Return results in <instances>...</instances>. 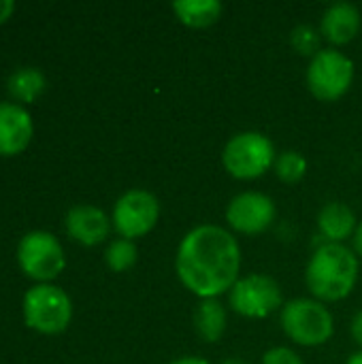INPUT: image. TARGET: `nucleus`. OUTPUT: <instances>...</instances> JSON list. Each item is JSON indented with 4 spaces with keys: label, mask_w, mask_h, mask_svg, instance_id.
Wrapping results in <instances>:
<instances>
[{
    "label": "nucleus",
    "mask_w": 362,
    "mask_h": 364,
    "mask_svg": "<svg viewBox=\"0 0 362 364\" xmlns=\"http://www.w3.org/2000/svg\"><path fill=\"white\" fill-rule=\"evenodd\" d=\"M17 260L26 275L41 279L43 284L62 273L66 264L60 241L45 230H32L19 241Z\"/></svg>",
    "instance_id": "obj_8"
},
{
    "label": "nucleus",
    "mask_w": 362,
    "mask_h": 364,
    "mask_svg": "<svg viewBox=\"0 0 362 364\" xmlns=\"http://www.w3.org/2000/svg\"><path fill=\"white\" fill-rule=\"evenodd\" d=\"M171 364H209L205 358H198V356H183V358H179V360H175V363Z\"/></svg>",
    "instance_id": "obj_25"
},
{
    "label": "nucleus",
    "mask_w": 362,
    "mask_h": 364,
    "mask_svg": "<svg viewBox=\"0 0 362 364\" xmlns=\"http://www.w3.org/2000/svg\"><path fill=\"white\" fill-rule=\"evenodd\" d=\"M277 218L275 203L260 192H241L226 207V222L241 235H260Z\"/></svg>",
    "instance_id": "obj_10"
},
{
    "label": "nucleus",
    "mask_w": 362,
    "mask_h": 364,
    "mask_svg": "<svg viewBox=\"0 0 362 364\" xmlns=\"http://www.w3.org/2000/svg\"><path fill=\"white\" fill-rule=\"evenodd\" d=\"M361 30V11L350 2H335L326 9L320 23V34L331 45L350 43Z\"/></svg>",
    "instance_id": "obj_13"
},
{
    "label": "nucleus",
    "mask_w": 362,
    "mask_h": 364,
    "mask_svg": "<svg viewBox=\"0 0 362 364\" xmlns=\"http://www.w3.org/2000/svg\"><path fill=\"white\" fill-rule=\"evenodd\" d=\"M6 85H9V92L17 100L32 102L45 90L47 81H45V75L38 68H34V66H19L17 70L11 73Z\"/></svg>",
    "instance_id": "obj_17"
},
{
    "label": "nucleus",
    "mask_w": 362,
    "mask_h": 364,
    "mask_svg": "<svg viewBox=\"0 0 362 364\" xmlns=\"http://www.w3.org/2000/svg\"><path fill=\"white\" fill-rule=\"evenodd\" d=\"M273 168L284 183H299L307 173V160L299 151H282L277 154Z\"/></svg>",
    "instance_id": "obj_18"
},
{
    "label": "nucleus",
    "mask_w": 362,
    "mask_h": 364,
    "mask_svg": "<svg viewBox=\"0 0 362 364\" xmlns=\"http://www.w3.org/2000/svg\"><path fill=\"white\" fill-rule=\"evenodd\" d=\"M233 311L245 318H267L277 311L284 303L282 288L271 275L254 273L241 277L228 292Z\"/></svg>",
    "instance_id": "obj_7"
},
{
    "label": "nucleus",
    "mask_w": 362,
    "mask_h": 364,
    "mask_svg": "<svg viewBox=\"0 0 362 364\" xmlns=\"http://www.w3.org/2000/svg\"><path fill=\"white\" fill-rule=\"evenodd\" d=\"M13 9H15V2H13V0H0V23H2L6 17H11Z\"/></svg>",
    "instance_id": "obj_23"
},
{
    "label": "nucleus",
    "mask_w": 362,
    "mask_h": 364,
    "mask_svg": "<svg viewBox=\"0 0 362 364\" xmlns=\"http://www.w3.org/2000/svg\"><path fill=\"white\" fill-rule=\"evenodd\" d=\"M275 145L262 132H239L235 134L222 154L224 168L235 179H258L275 164Z\"/></svg>",
    "instance_id": "obj_3"
},
{
    "label": "nucleus",
    "mask_w": 362,
    "mask_h": 364,
    "mask_svg": "<svg viewBox=\"0 0 362 364\" xmlns=\"http://www.w3.org/2000/svg\"><path fill=\"white\" fill-rule=\"evenodd\" d=\"M350 331H352L354 341H356V343L362 348V311H358V314L352 318V326H350Z\"/></svg>",
    "instance_id": "obj_22"
},
{
    "label": "nucleus",
    "mask_w": 362,
    "mask_h": 364,
    "mask_svg": "<svg viewBox=\"0 0 362 364\" xmlns=\"http://www.w3.org/2000/svg\"><path fill=\"white\" fill-rule=\"evenodd\" d=\"M354 250L362 258V222L356 226V232H354Z\"/></svg>",
    "instance_id": "obj_24"
},
{
    "label": "nucleus",
    "mask_w": 362,
    "mask_h": 364,
    "mask_svg": "<svg viewBox=\"0 0 362 364\" xmlns=\"http://www.w3.org/2000/svg\"><path fill=\"white\" fill-rule=\"evenodd\" d=\"M354 81V62L337 49H320L307 68L309 92L322 102L339 100Z\"/></svg>",
    "instance_id": "obj_6"
},
{
    "label": "nucleus",
    "mask_w": 362,
    "mask_h": 364,
    "mask_svg": "<svg viewBox=\"0 0 362 364\" xmlns=\"http://www.w3.org/2000/svg\"><path fill=\"white\" fill-rule=\"evenodd\" d=\"M282 328L299 346L316 348L333 337L335 324L331 311L312 299H294L282 307Z\"/></svg>",
    "instance_id": "obj_4"
},
{
    "label": "nucleus",
    "mask_w": 362,
    "mask_h": 364,
    "mask_svg": "<svg viewBox=\"0 0 362 364\" xmlns=\"http://www.w3.org/2000/svg\"><path fill=\"white\" fill-rule=\"evenodd\" d=\"M346 364H362V352H356V354H352L350 358H348V363Z\"/></svg>",
    "instance_id": "obj_26"
},
{
    "label": "nucleus",
    "mask_w": 362,
    "mask_h": 364,
    "mask_svg": "<svg viewBox=\"0 0 362 364\" xmlns=\"http://www.w3.org/2000/svg\"><path fill=\"white\" fill-rule=\"evenodd\" d=\"M305 282L318 301L337 303L350 296L358 282V258L344 243H324L309 258Z\"/></svg>",
    "instance_id": "obj_2"
},
{
    "label": "nucleus",
    "mask_w": 362,
    "mask_h": 364,
    "mask_svg": "<svg viewBox=\"0 0 362 364\" xmlns=\"http://www.w3.org/2000/svg\"><path fill=\"white\" fill-rule=\"evenodd\" d=\"M105 260L111 271L124 273V271L132 269L137 262V245L128 239H115L109 243V247L105 252Z\"/></svg>",
    "instance_id": "obj_19"
},
{
    "label": "nucleus",
    "mask_w": 362,
    "mask_h": 364,
    "mask_svg": "<svg viewBox=\"0 0 362 364\" xmlns=\"http://www.w3.org/2000/svg\"><path fill=\"white\" fill-rule=\"evenodd\" d=\"M32 136V117L28 109L15 102H0V154H19Z\"/></svg>",
    "instance_id": "obj_12"
},
{
    "label": "nucleus",
    "mask_w": 362,
    "mask_h": 364,
    "mask_svg": "<svg viewBox=\"0 0 362 364\" xmlns=\"http://www.w3.org/2000/svg\"><path fill=\"white\" fill-rule=\"evenodd\" d=\"M66 232L81 245H98L107 239L111 222L102 209L94 205H75L66 213Z\"/></svg>",
    "instance_id": "obj_11"
},
{
    "label": "nucleus",
    "mask_w": 362,
    "mask_h": 364,
    "mask_svg": "<svg viewBox=\"0 0 362 364\" xmlns=\"http://www.w3.org/2000/svg\"><path fill=\"white\" fill-rule=\"evenodd\" d=\"M318 228H320V235L326 239V243H341V241L354 237L356 215L346 203L333 200L320 209Z\"/></svg>",
    "instance_id": "obj_14"
},
{
    "label": "nucleus",
    "mask_w": 362,
    "mask_h": 364,
    "mask_svg": "<svg viewBox=\"0 0 362 364\" xmlns=\"http://www.w3.org/2000/svg\"><path fill=\"white\" fill-rule=\"evenodd\" d=\"M175 271L179 282L201 301L218 299L239 282L241 247L222 226H196L179 243Z\"/></svg>",
    "instance_id": "obj_1"
},
{
    "label": "nucleus",
    "mask_w": 362,
    "mask_h": 364,
    "mask_svg": "<svg viewBox=\"0 0 362 364\" xmlns=\"http://www.w3.org/2000/svg\"><path fill=\"white\" fill-rule=\"evenodd\" d=\"M222 364H250V363H245V360H241V358H228V360H224Z\"/></svg>",
    "instance_id": "obj_27"
},
{
    "label": "nucleus",
    "mask_w": 362,
    "mask_h": 364,
    "mask_svg": "<svg viewBox=\"0 0 362 364\" xmlns=\"http://www.w3.org/2000/svg\"><path fill=\"white\" fill-rule=\"evenodd\" d=\"M320 43H322V34L312 28V26H297L290 34V45L294 47V51H299L301 55H316L320 51Z\"/></svg>",
    "instance_id": "obj_20"
},
{
    "label": "nucleus",
    "mask_w": 362,
    "mask_h": 364,
    "mask_svg": "<svg viewBox=\"0 0 362 364\" xmlns=\"http://www.w3.org/2000/svg\"><path fill=\"white\" fill-rule=\"evenodd\" d=\"M160 218V203L147 190H128L113 209V226L122 239H139L147 235Z\"/></svg>",
    "instance_id": "obj_9"
},
{
    "label": "nucleus",
    "mask_w": 362,
    "mask_h": 364,
    "mask_svg": "<svg viewBox=\"0 0 362 364\" xmlns=\"http://www.w3.org/2000/svg\"><path fill=\"white\" fill-rule=\"evenodd\" d=\"M194 328L207 343L222 339L226 331V309L218 299H203L194 309Z\"/></svg>",
    "instance_id": "obj_15"
},
{
    "label": "nucleus",
    "mask_w": 362,
    "mask_h": 364,
    "mask_svg": "<svg viewBox=\"0 0 362 364\" xmlns=\"http://www.w3.org/2000/svg\"><path fill=\"white\" fill-rule=\"evenodd\" d=\"M262 364H305L297 352L290 348H273L265 354Z\"/></svg>",
    "instance_id": "obj_21"
},
{
    "label": "nucleus",
    "mask_w": 362,
    "mask_h": 364,
    "mask_svg": "<svg viewBox=\"0 0 362 364\" xmlns=\"http://www.w3.org/2000/svg\"><path fill=\"white\" fill-rule=\"evenodd\" d=\"M73 316L68 294L51 284H38L23 296V320L38 333H62Z\"/></svg>",
    "instance_id": "obj_5"
},
{
    "label": "nucleus",
    "mask_w": 362,
    "mask_h": 364,
    "mask_svg": "<svg viewBox=\"0 0 362 364\" xmlns=\"http://www.w3.org/2000/svg\"><path fill=\"white\" fill-rule=\"evenodd\" d=\"M173 11L183 26L207 28L222 17L224 6L220 0H181V2H173Z\"/></svg>",
    "instance_id": "obj_16"
}]
</instances>
